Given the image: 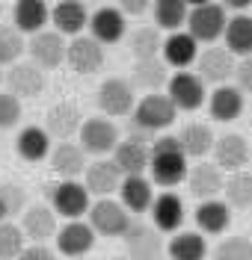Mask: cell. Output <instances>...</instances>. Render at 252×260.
I'll return each mask as SVG.
<instances>
[{"label":"cell","mask_w":252,"mask_h":260,"mask_svg":"<svg viewBox=\"0 0 252 260\" xmlns=\"http://www.w3.org/2000/svg\"><path fill=\"white\" fill-rule=\"evenodd\" d=\"M18 121H21V101L9 92H0V130L15 127Z\"/></svg>","instance_id":"b9f144b4"},{"label":"cell","mask_w":252,"mask_h":260,"mask_svg":"<svg viewBox=\"0 0 252 260\" xmlns=\"http://www.w3.org/2000/svg\"><path fill=\"white\" fill-rule=\"evenodd\" d=\"M83 124V115L80 110L71 104V101H63V104H53L45 115V133L50 139H60V142H68Z\"/></svg>","instance_id":"7402d4cb"},{"label":"cell","mask_w":252,"mask_h":260,"mask_svg":"<svg viewBox=\"0 0 252 260\" xmlns=\"http://www.w3.org/2000/svg\"><path fill=\"white\" fill-rule=\"evenodd\" d=\"M24 50H27V42L15 27H0V68L21 62Z\"/></svg>","instance_id":"74e56055"},{"label":"cell","mask_w":252,"mask_h":260,"mask_svg":"<svg viewBox=\"0 0 252 260\" xmlns=\"http://www.w3.org/2000/svg\"><path fill=\"white\" fill-rule=\"evenodd\" d=\"M154 201V186L146 175H136V178H122L119 186V204L128 213H146Z\"/></svg>","instance_id":"4dcf8cb0"},{"label":"cell","mask_w":252,"mask_h":260,"mask_svg":"<svg viewBox=\"0 0 252 260\" xmlns=\"http://www.w3.org/2000/svg\"><path fill=\"white\" fill-rule=\"evenodd\" d=\"M3 83H6V92L18 101L24 98H39L45 92V71L33 62H15L9 65V71L3 74Z\"/></svg>","instance_id":"8fae6325"},{"label":"cell","mask_w":252,"mask_h":260,"mask_svg":"<svg viewBox=\"0 0 252 260\" xmlns=\"http://www.w3.org/2000/svg\"><path fill=\"white\" fill-rule=\"evenodd\" d=\"M222 201L229 210L252 207V172H235L222 183Z\"/></svg>","instance_id":"d590c367"},{"label":"cell","mask_w":252,"mask_h":260,"mask_svg":"<svg viewBox=\"0 0 252 260\" xmlns=\"http://www.w3.org/2000/svg\"><path fill=\"white\" fill-rule=\"evenodd\" d=\"M0 204H3V210H6V219L12 222V216L27 210V195H24V189H21L18 183H3V186H0Z\"/></svg>","instance_id":"60d3db41"},{"label":"cell","mask_w":252,"mask_h":260,"mask_svg":"<svg viewBox=\"0 0 252 260\" xmlns=\"http://www.w3.org/2000/svg\"><path fill=\"white\" fill-rule=\"evenodd\" d=\"M113 166L122 172V178H136L149 172V145L143 139H125L113 151Z\"/></svg>","instance_id":"d4e9b609"},{"label":"cell","mask_w":252,"mask_h":260,"mask_svg":"<svg viewBox=\"0 0 252 260\" xmlns=\"http://www.w3.org/2000/svg\"><path fill=\"white\" fill-rule=\"evenodd\" d=\"M235 80H237L240 95H243V92H246V95H252V56H246V59H237V65H235Z\"/></svg>","instance_id":"7bdbcfd3"},{"label":"cell","mask_w":252,"mask_h":260,"mask_svg":"<svg viewBox=\"0 0 252 260\" xmlns=\"http://www.w3.org/2000/svg\"><path fill=\"white\" fill-rule=\"evenodd\" d=\"M18 260H57V254L50 251L48 245H27V248L18 254Z\"/></svg>","instance_id":"ee69618b"},{"label":"cell","mask_w":252,"mask_h":260,"mask_svg":"<svg viewBox=\"0 0 252 260\" xmlns=\"http://www.w3.org/2000/svg\"><path fill=\"white\" fill-rule=\"evenodd\" d=\"M83 186L89 198L98 195V198H110V195L119 192L122 186V172H119L113 160H95V162H86V172H83Z\"/></svg>","instance_id":"ac0fdd59"},{"label":"cell","mask_w":252,"mask_h":260,"mask_svg":"<svg viewBox=\"0 0 252 260\" xmlns=\"http://www.w3.org/2000/svg\"><path fill=\"white\" fill-rule=\"evenodd\" d=\"M21 234L24 240H33V245H45L50 237H57V213L48 204H27V210L21 213Z\"/></svg>","instance_id":"5bb4252c"},{"label":"cell","mask_w":252,"mask_h":260,"mask_svg":"<svg viewBox=\"0 0 252 260\" xmlns=\"http://www.w3.org/2000/svg\"><path fill=\"white\" fill-rule=\"evenodd\" d=\"M89 204H92V198L80 180H60L50 189V210L68 222H80L89 213Z\"/></svg>","instance_id":"5b68a950"},{"label":"cell","mask_w":252,"mask_h":260,"mask_svg":"<svg viewBox=\"0 0 252 260\" xmlns=\"http://www.w3.org/2000/svg\"><path fill=\"white\" fill-rule=\"evenodd\" d=\"M187 12H190V6H187L184 0H154V3H151L154 27H157V30H166V36L169 32L184 30Z\"/></svg>","instance_id":"836d02e7"},{"label":"cell","mask_w":252,"mask_h":260,"mask_svg":"<svg viewBox=\"0 0 252 260\" xmlns=\"http://www.w3.org/2000/svg\"><path fill=\"white\" fill-rule=\"evenodd\" d=\"M249 162H252V160H249Z\"/></svg>","instance_id":"c3c4849f"},{"label":"cell","mask_w":252,"mask_h":260,"mask_svg":"<svg viewBox=\"0 0 252 260\" xmlns=\"http://www.w3.org/2000/svg\"><path fill=\"white\" fill-rule=\"evenodd\" d=\"M166 98L178 113H193V110L205 107L208 92H205V83L193 71H175V74H169Z\"/></svg>","instance_id":"52a82bcc"},{"label":"cell","mask_w":252,"mask_h":260,"mask_svg":"<svg viewBox=\"0 0 252 260\" xmlns=\"http://www.w3.org/2000/svg\"><path fill=\"white\" fill-rule=\"evenodd\" d=\"M98 110L104 115H113V118H122V115H131L136 107V92L131 89V83L122 80V77H107V80L98 86Z\"/></svg>","instance_id":"30bf717a"},{"label":"cell","mask_w":252,"mask_h":260,"mask_svg":"<svg viewBox=\"0 0 252 260\" xmlns=\"http://www.w3.org/2000/svg\"><path fill=\"white\" fill-rule=\"evenodd\" d=\"M222 48L229 50L235 59H246L252 56V15H229L226 32H222Z\"/></svg>","instance_id":"f1b7e54d"},{"label":"cell","mask_w":252,"mask_h":260,"mask_svg":"<svg viewBox=\"0 0 252 260\" xmlns=\"http://www.w3.org/2000/svg\"><path fill=\"white\" fill-rule=\"evenodd\" d=\"M128 48L134 53L136 62H146V59H160V48H163V36L157 27H139L131 32L128 39Z\"/></svg>","instance_id":"8d00e7d4"},{"label":"cell","mask_w":252,"mask_h":260,"mask_svg":"<svg viewBox=\"0 0 252 260\" xmlns=\"http://www.w3.org/2000/svg\"><path fill=\"white\" fill-rule=\"evenodd\" d=\"M151 228L157 234H175L184 225V201L175 192H160L151 201Z\"/></svg>","instance_id":"d6986e66"},{"label":"cell","mask_w":252,"mask_h":260,"mask_svg":"<svg viewBox=\"0 0 252 260\" xmlns=\"http://www.w3.org/2000/svg\"><path fill=\"white\" fill-rule=\"evenodd\" d=\"M214 160H217L214 166L219 172H229V175L246 172V166L252 160V148L240 133H226L222 139L214 142Z\"/></svg>","instance_id":"7c38bea8"},{"label":"cell","mask_w":252,"mask_h":260,"mask_svg":"<svg viewBox=\"0 0 252 260\" xmlns=\"http://www.w3.org/2000/svg\"><path fill=\"white\" fill-rule=\"evenodd\" d=\"M199 56V45L187 36V30L169 32L163 36V48H160V62L166 68H178V71H187L190 65L196 62Z\"/></svg>","instance_id":"44dd1931"},{"label":"cell","mask_w":252,"mask_h":260,"mask_svg":"<svg viewBox=\"0 0 252 260\" xmlns=\"http://www.w3.org/2000/svg\"><path fill=\"white\" fill-rule=\"evenodd\" d=\"M211 260H252V243L246 237H226L211 251Z\"/></svg>","instance_id":"ab89813d"},{"label":"cell","mask_w":252,"mask_h":260,"mask_svg":"<svg viewBox=\"0 0 252 260\" xmlns=\"http://www.w3.org/2000/svg\"><path fill=\"white\" fill-rule=\"evenodd\" d=\"M190 160L178 145L175 136H160L154 139L149 148V172H151V186H163V189H175L178 183H184Z\"/></svg>","instance_id":"6da1fadb"},{"label":"cell","mask_w":252,"mask_h":260,"mask_svg":"<svg viewBox=\"0 0 252 260\" xmlns=\"http://www.w3.org/2000/svg\"><path fill=\"white\" fill-rule=\"evenodd\" d=\"M196 225H199V234L219 237V234H226L232 228V210L226 207L222 198L199 201V207H196Z\"/></svg>","instance_id":"f546056e"},{"label":"cell","mask_w":252,"mask_h":260,"mask_svg":"<svg viewBox=\"0 0 252 260\" xmlns=\"http://www.w3.org/2000/svg\"><path fill=\"white\" fill-rule=\"evenodd\" d=\"M169 83V68L160 59H146V62H134V71H131V89H139L146 95H154L160 89H166Z\"/></svg>","instance_id":"1f68e13d"},{"label":"cell","mask_w":252,"mask_h":260,"mask_svg":"<svg viewBox=\"0 0 252 260\" xmlns=\"http://www.w3.org/2000/svg\"><path fill=\"white\" fill-rule=\"evenodd\" d=\"M89 32L92 39L98 42L101 48L104 45H116L125 39V30H128V18L119 12V6H101L89 15Z\"/></svg>","instance_id":"9a60e30c"},{"label":"cell","mask_w":252,"mask_h":260,"mask_svg":"<svg viewBox=\"0 0 252 260\" xmlns=\"http://www.w3.org/2000/svg\"><path fill=\"white\" fill-rule=\"evenodd\" d=\"M66 62L77 71V74H95L104 65V48L92 36H77L66 45Z\"/></svg>","instance_id":"ffe728a7"},{"label":"cell","mask_w":252,"mask_h":260,"mask_svg":"<svg viewBox=\"0 0 252 260\" xmlns=\"http://www.w3.org/2000/svg\"><path fill=\"white\" fill-rule=\"evenodd\" d=\"M0 222H9V219H6V210H3V204H0Z\"/></svg>","instance_id":"bcb514c9"},{"label":"cell","mask_w":252,"mask_h":260,"mask_svg":"<svg viewBox=\"0 0 252 260\" xmlns=\"http://www.w3.org/2000/svg\"><path fill=\"white\" fill-rule=\"evenodd\" d=\"M15 148H18V154H21V160H27V162H42V160H48V154H50V148H53V142H50V136L45 133V127L27 124V127L18 133Z\"/></svg>","instance_id":"d6a6232c"},{"label":"cell","mask_w":252,"mask_h":260,"mask_svg":"<svg viewBox=\"0 0 252 260\" xmlns=\"http://www.w3.org/2000/svg\"><path fill=\"white\" fill-rule=\"evenodd\" d=\"M66 39L60 36V32L53 30H42L30 36V42H27V50H30V56H33V65H39L42 71L45 68H57V65L66 62Z\"/></svg>","instance_id":"e0dca14e"},{"label":"cell","mask_w":252,"mask_h":260,"mask_svg":"<svg viewBox=\"0 0 252 260\" xmlns=\"http://www.w3.org/2000/svg\"><path fill=\"white\" fill-rule=\"evenodd\" d=\"M125 260H160L166 251L163 234H157L151 225L146 222H131L128 234H125Z\"/></svg>","instance_id":"9c48e42d"},{"label":"cell","mask_w":252,"mask_h":260,"mask_svg":"<svg viewBox=\"0 0 252 260\" xmlns=\"http://www.w3.org/2000/svg\"><path fill=\"white\" fill-rule=\"evenodd\" d=\"M12 21L21 36H36L50 24V6L45 0H18Z\"/></svg>","instance_id":"484cf974"},{"label":"cell","mask_w":252,"mask_h":260,"mask_svg":"<svg viewBox=\"0 0 252 260\" xmlns=\"http://www.w3.org/2000/svg\"><path fill=\"white\" fill-rule=\"evenodd\" d=\"M53 175H60L63 180H77L86 172V154L80 151L77 142H57L48 154Z\"/></svg>","instance_id":"cb8c5ba5"},{"label":"cell","mask_w":252,"mask_h":260,"mask_svg":"<svg viewBox=\"0 0 252 260\" xmlns=\"http://www.w3.org/2000/svg\"><path fill=\"white\" fill-rule=\"evenodd\" d=\"M226 24H229V12L222 9V3H196L187 12L184 30L196 45L199 42L202 45H214V42L222 39Z\"/></svg>","instance_id":"7a4b0ae2"},{"label":"cell","mask_w":252,"mask_h":260,"mask_svg":"<svg viewBox=\"0 0 252 260\" xmlns=\"http://www.w3.org/2000/svg\"><path fill=\"white\" fill-rule=\"evenodd\" d=\"M27 248V240L15 222H0V260H18Z\"/></svg>","instance_id":"f35d334b"},{"label":"cell","mask_w":252,"mask_h":260,"mask_svg":"<svg viewBox=\"0 0 252 260\" xmlns=\"http://www.w3.org/2000/svg\"><path fill=\"white\" fill-rule=\"evenodd\" d=\"M193 65H196V71H193V74H196L202 83H211V86L217 89V86H226L229 77H235L237 59L222 48V45H214V48L202 50Z\"/></svg>","instance_id":"ba28073f"},{"label":"cell","mask_w":252,"mask_h":260,"mask_svg":"<svg viewBox=\"0 0 252 260\" xmlns=\"http://www.w3.org/2000/svg\"><path fill=\"white\" fill-rule=\"evenodd\" d=\"M89 222L95 237H125L131 228V213L119 204L116 198H98L89 204Z\"/></svg>","instance_id":"3957f363"},{"label":"cell","mask_w":252,"mask_h":260,"mask_svg":"<svg viewBox=\"0 0 252 260\" xmlns=\"http://www.w3.org/2000/svg\"><path fill=\"white\" fill-rule=\"evenodd\" d=\"M166 254L172 260H205L208 257V243L199 231H181L166 243Z\"/></svg>","instance_id":"e575fe53"},{"label":"cell","mask_w":252,"mask_h":260,"mask_svg":"<svg viewBox=\"0 0 252 260\" xmlns=\"http://www.w3.org/2000/svg\"><path fill=\"white\" fill-rule=\"evenodd\" d=\"M57 251L68 260H83L92 245H95V231L86 225L83 219L80 222H66V225L57 231Z\"/></svg>","instance_id":"4fadbf2b"},{"label":"cell","mask_w":252,"mask_h":260,"mask_svg":"<svg viewBox=\"0 0 252 260\" xmlns=\"http://www.w3.org/2000/svg\"><path fill=\"white\" fill-rule=\"evenodd\" d=\"M151 9L149 0H122V6H119V12L128 18V15H146Z\"/></svg>","instance_id":"f6af8a7d"},{"label":"cell","mask_w":252,"mask_h":260,"mask_svg":"<svg viewBox=\"0 0 252 260\" xmlns=\"http://www.w3.org/2000/svg\"><path fill=\"white\" fill-rule=\"evenodd\" d=\"M50 24H53V32H60L63 39L66 36L77 39V36H83V27L89 24V12L77 0H63L50 9Z\"/></svg>","instance_id":"603a6c76"},{"label":"cell","mask_w":252,"mask_h":260,"mask_svg":"<svg viewBox=\"0 0 252 260\" xmlns=\"http://www.w3.org/2000/svg\"><path fill=\"white\" fill-rule=\"evenodd\" d=\"M208 113H211V118L214 121H235V118H240V113H243V95H240V89L237 86H217L211 95H208Z\"/></svg>","instance_id":"83f0119b"},{"label":"cell","mask_w":252,"mask_h":260,"mask_svg":"<svg viewBox=\"0 0 252 260\" xmlns=\"http://www.w3.org/2000/svg\"><path fill=\"white\" fill-rule=\"evenodd\" d=\"M0 83H3V71H0Z\"/></svg>","instance_id":"7dc6e473"},{"label":"cell","mask_w":252,"mask_h":260,"mask_svg":"<svg viewBox=\"0 0 252 260\" xmlns=\"http://www.w3.org/2000/svg\"><path fill=\"white\" fill-rule=\"evenodd\" d=\"M187 189H190V195L196 198V201H211V198H219L222 195V172H219L214 162H205L199 160L196 166H190L187 169Z\"/></svg>","instance_id":"2e32d148"},{"label":"cell","mask_w":252,"mask_h":260,"mask_svg":"<svg viewBox=\"0 0 252 260\" xmlns=\"http://www.w3.org/2000/svg\"><path fill=\"white\" fill-rule=\"evenodd\" d=\"M77 133H80V151L98 157V160H104L107 154H113L116 145L122 142V139H119V127L110 118H104V115L83 118V124H80Z\"/></svg>","instance_id":"277c9868"},{"label":"cell","mask_w":252,"mask_h":260,"mask_svg":"<svg viewBox=\"0 0 252 260\" xmlns=\"http://www.w3.org/2000/svg\"><path fill=\"white\" fill-rule=\"evenodd\" d=\"M175 139H178V145H181L187 160H202V157H208V154L214 151V142H217L211 124H205V121H190Z\"/></svg>","instance_id":"4316f807"},{"label":"cell","mask_w":252,"mask_h":260,"mask_svg":"<svg viewBox=\"0 0 252 260\" xmlns=\"http://www.w3.org/2000/svg\"><path fill=\"white\" fill-rule=\"evenodd\" d=\"M131 115H134V124L139 130H146V133H160V130H166L169 124L175 121L178 110L169 104L166 95L154 92V95H143L139 98Z\"/></svg>","instance_id":"8992f818"}]
</instances>
